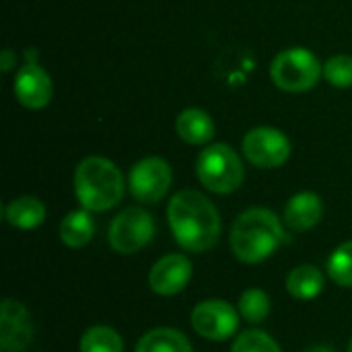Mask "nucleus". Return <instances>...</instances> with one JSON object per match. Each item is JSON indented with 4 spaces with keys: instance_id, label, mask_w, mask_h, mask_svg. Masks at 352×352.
<instances>
[{
    "instance_id": "f257e3e1",
    "label": "nucleus",
    "mask_w": 352,
    "mask_h": 352,
    "mask_svg": "<svg viewBox=\"0 0 352 352\" xmlns=\"http://www.w3.org/2000/svg\"><path fill=\"white\" fill-rule=\"evenodd\" d=\"M167 223L177 245L192 254L212 250L221 237V214L198 190H179L167 204Z\"/></svg>"
},
{
    "instance_id": "f03ea898",
    "label": "nucleus",
    "mask_w": 352,
    "mask_h": 352,
    "mask_svg": "<svg viewBox=\"0 0 352 352\" xmlns=\"http://www.w3.org/2000/svg\"><path fill=\"white\" fill-rule=\"evenodd\" d=\"M285 229L276 212L264 206L243 210L231 227L229 243L233 256L243 264H260L268 260L283 243Z\"/></svg>"
},
{
    "instance_id": "7ed1b4c3",
    "label": "nucleus",
    "mask_w": 352,
    "mask_h": 352,
    "mask_svg": "<svg viewBox=\"0 0 352 352\" xmlns=\"http://www.w3.org/2000/svg\"><path fill=\"white\" fill-rule=\"evenodd\" d=\"M126 192V179L120 167L99 155L82 159L74 169V194L80 208L107 212L118 206Z\"/></svg>"
},
{
    "instance_id": "20e7f679",
    "label": "nucleus",
    "mask_w": 352,
    "mask_h": 352,
    "mask_svg": "<svg viewBox=\"0 0 352 352\" xmlns=\"http://www.w3.org/2000/svg\"><path fill=\"white\" fill-rule=\"evenodd\" d=\"M196 175L208 192L227 196L241 188L245 167L233 146L225 142H210L196 159Z\"/></svg>"
},
{
    "instance_id": "39448f33",
    "label": "nucleus",
    "mask_w": 352,
    "mask_h": 352,
    "mask_svg": "<svg viewBox=\"0 0 352 352\" xmlns=\"http://www.w3.org/2000/svg\"><path fill=\"white\" fill-rule=\"evenodd\" d=\"M324 76V64L318 56L303 47H287L274 56L270 62V78L276 89L285 93H305L311 91Z\"/></svg>"
},
{
    "instance_id": "423d86ee",
    "label": "nucleus",
    "mask_w": 352,
    "mask_h": 352,
    "mask_svg": "<svg viewBox=\"0 0 352 352\" xmlns=\"http://www.w3.org/2000/svg\"><path fill=\"white\" fill-rule=\"evenodd\" d=\"M157 233L153 214L142 206H128L113 217L107 229L109 248L122 256H130L146 248Z\"/></svg>"
},
{
    "instance_id": "0eeeda50",
    "label": "nucleus",
    "mask_w": 352,
    "mask_h": 352,
    "mask_svg": "<svg viewBox=\"0 0 352 352\" xmlns=\"http://www.w3.org/2000/svg\"><path fill=\"white\" fill-rule=\"evenodd\" d=\"M243 157L258 169H278L291 159L289 136L272 126H256L241 140Z\"/></svg>"
},
{
    "instance_id": "6e6552de",
    "label": "nucleus",
    "mask_w": 352,
    "mask_h": 352,
    "mask_svg": "<svg viewBox=\"0 0 352 352\" xmlns=\"http://www.w3.org/2000/svg\"><path fill=\"white\" fill-rule=\"evenodd\" d=\"M173 184L171 165L161 157H144L128 173V190L140 204H159Z\"/></svg>"
},
{
    "instance_id": "1a4fd4ad",
    "label": "nucleus",
    "mask_w": 352,
    "mask_h": 352,
    "mask_svg": "<svg viewBox=\"0 0 352 352\" xmlns=\"http://www.w3.org/2000/svg\"><path fill=\"white\" fill-rule=\"evenodd\" d=\"M239 309L223 299L200 301L190 316L192 328L198 336L212 342L229 340L239 328Z\"/></svg>"
},
{
    "instance_id": "9d476101",
    "label": "nucleus",
    "mask_w": 352,
    "mask_h": 352,
    "mask_svg": "<svg viewBox=\"0 0 352 352\" xmlns=\"http://www.w3.org/2000/svg\"><path fill=\"white\" fill-rule=\"evenodd\" d=\"M33 320L29 309L14 299H4L0 307V351L25 352L33 342Z\"/></svg>"
},
{
    "instance_id": "9b49d317",
    "label": "nucleus",
    "mask_w": 352,
    "mask_h": 352,
    "mask_svg": "<svg viewBox=\"0 0 352 352\" xmlns=\"http://www.w3.org/2000/svg\"><path fill=\"white\" fill-rule=\"evenodd\" d=\"M12 91L25 109H43L50 105L54 95L52 76L37 62H23L14 74Z\"/></svg>"
},
{
    "instance_id": "f8f14e48",
    "label": "nucleus",
    "mask_w": 352,
    "mask_h": 352,
    "mask_svg": "<svg viewBox=\"0 0 352 352\" xmlns=\"http://www.w3.org/2000/svg\"><path fill=\"white\" fill-rule=\"evenodd\" d=\"M192 262L182 254H167L148 272V287L159 297L179 295L192 278Z\"/></svg>"
},
{
    "instance_id": "ddd939ff",
    "label": "nucleus",
    "mask_w": 352,
    "mask_h": 352,
    "mask_svg": "<svg viewBox=\"0 0 352 352\" xmlns=\"http://www.w3.org/2000/svg\"><path fill=\"white\" fill-rule=\"evenodd\" d=\"M324 217V202L316 192H299L285 206V225L291 231L305 233Z\"/></svg>"
},
{
    "instance_id": "4468645a",
    "label": "nucleus",
    "mask_w": 352,
    "mask_h": 352,
    "mask_svg": "<svg viewBox=\"0 0 352 352\" xmlns=\"http://www.w3.org/2000/svg\"><path fill=\"white\" fill-rule=\"evenodd\" d=\"M175 132L184 142L192 146H206L212 142L217 126L208 111L200 107H188L175 118Z\"/></svg>"
},
{
    "instance_id": "2eb2a0df",
    "label": "nucleus",
    "mask_w": 352,
    "mask_h": 352,
    "mask_svg": "<svg viewBox=\"0 0 352 352\" xmlns=\"http://www.w3.org/2000/svg\"><path fill=\"white\" fill-rule=\"evenodd\" d=\"M45 217H47V208L35 196H19L4 206L6 223L21 231H33L41 227Z\"/></svg>"
},
{
    "instance_id": "dca6fc26",
    "label": "nucleus",
    "mask_w": 352,
    "mask_h": 352,
    "mask_svg": "<svg viewBox=\"0 0 352 352\" xmlns=\"http://www.w3.org/2000/svg\"><path fill=\"white\" fill-rule=\"evenodd\" d=\"M326 287V276L318 266L301 264L293 268L287 276V291L293 299L299 301H311L322 295Z\"/></svg>"
},
{
    "instance_id": "f3484780",
    "label": "nucleus",
    "mask_w": 352,
    "mask_h": 352,
    "mask_svg": "<svg viewBox=\"0 0 352 352\" xmlns=\"http://www.w3.org/2000/svg\"><path fill=\"white\" fill-rule=\"evenodd\" d=\"M95 235V221L91 210L78 208L68 212L60 223V239L66 248L80 250L85 248Z\"/></svg>"
},
{
    "instance_id": "a211bd4d",
    "label": "nucleus",
    "mask_w": 352,
    "mask_h": 352,
    "mask_svg": "<svg viewBox=\"0 0 352 352\" xmlns=\"http://www.w3.org/2000/svg\"><path fill=\"white\" fill-rule=\"evenodd\" d=\"M134 352H194L186 334L175 328H153L140 336Z\"/></svg>"
},
{
    "instance_id": "6ab92c4d",
    "label": "nucleus",
    "mask_w": 352,
    "mask_h": 352,
    "mask_svg": "<svg viewBox=\"0 0 352 352\" xmlns=\"http://www.w3.org/2000/svg\"><path fill=\"white\" fill-rule=\"evenodd\" d=\"M80 352H124L122 336L109 326H93L89 328L78 342Z\"/></svg>"
},
{
    "instance_id": "aec40b11",
    "label": "nucleus",
    "mask_w": 352,
    "mask_h": 352,
    "mask_svg": "<svg viewBox=\"0 0 352 352\" xmlns=\"http://www.w3.org/2000/svg\"><path fill=\"white\" fill-rule=\"evenodd\" d=\"M239 316L250 324H260L270 314V297L262 289H248L241 293L237 303Z\"/></svg>"
},
{
    "instance_id": "412c9836",
    "label": "nucleus",
    "mask_w": 352,
    "mask_h": 352,
    "mask_svg": "<svg viewBox=\"0 0 352 352\" xmlns=\"http://www.w3.org/2000/svg\"><path fill=\"white\" fill-rule=\"evenodd\" d=\"M330 278L344 289H352V241L340 243L328 258Z\"/></svg>"
},
{
    "instance_id": "4be33fe9",
    "label": "nucleus",
    "mask_w": 352,
    "mask_h": 352,
    "mask_svg": "<svg viewBox=\"0 0 352 352\" xmlns=\"http://www.w3.org/2000/svg\"><path fill=\"white\" fill-rule=\"evenodd\" d=\"M324 78L336 89H352V56L336 54L324 64Z\"/></svg>"
},
{
    "instance_id": "5701e85b",
    "label": "nucleus",
    "mask_w": 352,
    "mask_h": 352,
    "mask_svg": "<svg viewBox=\"0 0 352 352\" xmlns=\"http://www.w3.org/2000/svg\"><path fill=\"white\" fill-rule=\"evenodd\" d=\"M231 352H283L278 342L262 332V330H248L243 334H239L231 346Z\"/></svg>"
},
{
    "instance_id": "b1692460",
    "label": "nucleus",
    "mask_w": 352,
    "mask_h": 352,
    "mask_svg": "<svg viewBox=\"0 0 352 352\" xmlns=\"http://www.w3.org/2000/svg\"><path fill=\"white\" fill-rule=\"evenodd\" d=\"M14 66H16V54H14L10 47H4L2 54H0V70L6 74V72H10Z\"/></svg>"
},
{
    "instance_id": "393cba45",
    "label": "nucleus",
    "mask_w": 352,
    "mask_h": 352,
    "mask_svg": "<svg viewBox=\"0 0 352 352\" xmlns=\"http://www.w3.org/2000/svg\"><path fill=\"white\" fill-rule=\"evenodd\" d=\"M25 62H37V50L35 47L25 50Z\"/></svg>"
},
{
    "instance_id": "a878e982",
    "label": "nucleus",
    "mask_w": 352,
    "mask_h": 352,
    "mask_svg": "<svg viewBox=\"0 0 352 352\" xmlns=\"http://www.w3.org/2000/svg\"><path fill=\"white\" fill-rule=\"evenodd\" d=\"M305 352H336L330 346H324V344H316V346H309Z\"/></svg>"
},
{
    "instance_id": "bb28decb",
    "label": "nucleus",
    "mask_w": 352,
    "mask_h": 352,
    "mask_svg": "<svg viewBox=\"0 0 352 352\" xmlns=\"http://www.w3.org/2000/svg\"><path fill=\"white\" fill-rule=\"evenodd\" d=\"M349 352H352V340H351V344H349Z\"/></svg>"
}]
</instances>
